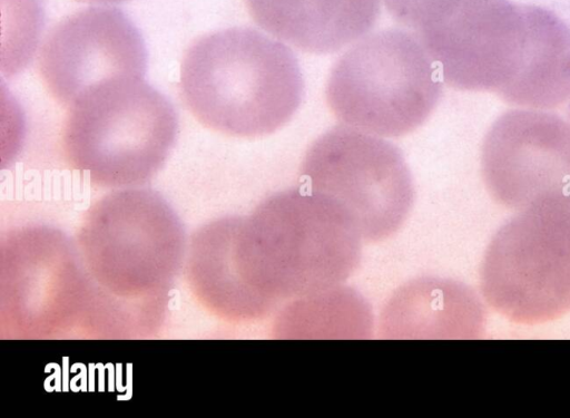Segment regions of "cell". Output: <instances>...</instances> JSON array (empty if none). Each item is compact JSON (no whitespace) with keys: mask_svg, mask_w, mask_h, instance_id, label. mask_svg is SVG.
Returning a JSON list of instances; mask_svg holds the SVG:
<instances>
[{"mask_svg":"<svg viewBox=\"0 0 570 418\" xmlns=\"http://www.w3.org/2000/svg\"><path fill=\"white\" fill-rule=\"evenodd\" d=\"M361 239L338 207L298 188L230 217L228 231L236 273L263 315L284 300L340 285L358 264Z\"/></svg>","mask_w":570,"mask_h":418,"instance_id":"obj_1","label":"cell"},{"mask_svg":"<svg viewBox=\"0 0 570 418\" xmlns=\"http://www.w3.org/2000/svg\"><path fill=\"white\" fill-rule=\"evenodd\" d=\"M179 88L199 123L236 137L274 133L289 121L304 96L294 52L246 27L194 41L180 64Z\"/></svg>","mask_w":570,"mask_h":418,"instance_id":"obj_2","label":"cell"},{"mask_svg":"<svg viewBox=\"0 0 570 418\" xmlns=\"http://www.w3.org/2000/svg\"><path fill=\"white\" fill-rule=\"evenodd\" d=\"M178 130L170 101L140 77L104 80L70 106L62 130L67 162L104 186L150 178Z\"/></svg>","mask_w":570,"mask_h":418,"instance_id":"obj_3","label":"cell"},{"mask_svg":"<svg viewBox=\"0 0 570 418\" xmlns=\"http://www.w3.org/2000/svg\"><path fill=\"white\" fill-rule=\"evenodd\" d=\"M442 85L426 49L407 31L373 33L343 54L328 77L326 99L345 125L396 137L421 126Z\"/></svg>","mask_w":570,"mask_h":418,"instance_id":"obj_4","label":"cell"},{"mask_svg":"<svg viewBox=\"0 0 570 418\" xmlns=\"http://www.w3.org/2000/svg\"><path fill=\"white\" fill-rule=\"evenodd\" d=\"M546 8L509 0H445L417 29L451 87L515 105Z\"/></svg>","mask_w":570,"mask_h":418,"instance_id":"obj_5","label":"cell"},{"mask_svg":"<svg viewBox=\"0 0 570 418\" xmlns=\"http://www.w3.org/2000/svg\"><path fill=\"white\" fill-rule=\"evenodd\" d=\"M488 302L523 323L570 310V192L541 198L494 235L482 266Z\"/></svg>","mask_w":570,"mask_h":418,"instance_id":"obj_6","label":"cell"},{"mask_svg":"<svg viewBox=\"0 0 570 418\" xmlns=\"http://www.w3.org/2000/svg\"><path fill=\"white\" fill-rule=\"evenodd\" d=\"M302 177L368 241L395 233L413 204L412 177L401 150L355 128L337 126L314 140Z\"/></svg>","mask_w":570,"mask_h":418,"instance_id":"obj_7","label":"cell"},{"mask_svg":"<svg viewBox=\"0 0 570 418\" xmlns=\"http://www.w3.org/2000/svg\"><path fill=\"white\" fill-rule=\"evenodd\" d=\"M47 90L65 106L109 79L140 77L147 50L134 22L114 7H89L57 23L38 57Z\"/></svg>","mask_w":570,"mask_h":418,"instance_id":"obj_8","label":"cell"},{"mask_svg":"<svg viewBox=\"0 0 570 418\" xmlns=\"http://www.w3.org/2000/svg\"><path fill=\"white\" fill-rule=\"evenodd\" d=\"M481 166L490 194L508 207L570 192V124L542 109L508 110L484 137Z\"/></svg>","mask_w":570,"mask_h":418,"instance_id":"obj_9","label":"cell"},{"mask_svg":"<svg viewBox=\"0 0 570 418\" xmlns=\"http://www.w3.org/2000/svg\"><path fill=\"white\" fill-rule=\"evenodd\" d=\"M255 22L289 45L330 54L365 35L376 22L380 0H245Z\"/></svg>","mask_w":570,"mask_h":418,"instance_id":"obj_10","label":"cell"},{"mask_svg":"<svg viewBox=\"0 0 570 418\" xmlns=\"http://www.w3.org/2000/svg\"><path fill=\"white\" fill-rule=\"evenodd\" d=\"M475 302L462 286L434 279L413 281L387 303L382 318L386 337H432L431 331L458 329Z\"/></svg>","mask_w":570,"mask_h":418,"instance_id":"obj_11","label":"cell"},{"mask_svg":"<svg viewBox=\"0 0 570 418\" xmlns=\"http://www.w3.org/2000/svg\"><path fill=\"white\" fill-rule=\"evenodd\" d=\"M341 285V284H340ZM335 285L294 299L278 315V337H317L318 331H341L345 337L365 336L371 329V314L363 299L352 290Z\"/></svg>","mask_w":570,"mask_h":418,"instance_id":"obj_12","label":"cell"},{"mask_svg":"<svg viewBox=\"0 0 570 418\" xmlns=\"http://www.w3.org/2000/svg\"><path fill=\"white\" fill-rule=\"evenodd\" d=\"M445 0H384L386 9L399 22L419 29Z\"/></svg>","mask_w":570,"mask_h":418,"instance_id":"obj_13","label":"cell"},{"mask_svg":"<svg viewBox=\"0 0 570 418\" xmlns=\"http://www.w3.org/2000/svg\"><path fill=\"white\" fill-rule=\"evenodd\" d=\"M87 3H96V4H109V3H117L125 0H78Z\"/></svg>","mask_w":570,"mask_h":418,"instance_id":"obj_14","label":"cell"},{"mask_svg":"<svg viewBox=\"0 0 570 418\" xmlns=\"http://www.w3.org/2000/svg\"><path fill=\"white\" fill-rule=\"evenodd\" d=\"M569 117H570V105H569Z\"/></svg>","mask_w":570,"mask_h":418,"instance_id":"obj_15","label":"cell"}]
</instances>
